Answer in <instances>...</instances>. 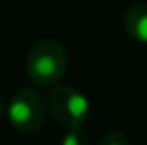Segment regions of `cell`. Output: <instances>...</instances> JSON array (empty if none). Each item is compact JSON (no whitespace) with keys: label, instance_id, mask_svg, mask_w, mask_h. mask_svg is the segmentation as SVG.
<instances>
[{"label":"cell","instance_id":"cell-5","mask_svg":"<svg viewBox=\"0 0 147 145\" xmlns=\"http://www.w3.org/2000/svg\"><path fill=\"white\" fill-rule=\"evenodd\" d=\"M61 145H90V138L82 128H67L61 138Z\"/></svg>","mask_w":147,"mask_h":145},{"label":"cell","instance_id":"cell-1","mask_svg":"<svg viewBox=\"0 0 147 145\" xmlns=\"http://www.w3.org/2000/svg\"><path fill=\"white\" fill-rule=\"evenodd\" d=\"M24 67L36 86H54L63 78L67 69L65 48L54 39H41L30 48Z\"/></svg>","mask_w":147,"mask_h":145},{"label":"cell","instance_id":"cell-4","mask_svg":"<svg viewBox=\"0 0 147 145\" xmlns=\"http://www.w3.org/2000/svg\"><path fill=\"white\" fill-rule=\"evenodd\" d=\"M125 30L134 41L147 45V4H136L125 13Z\"/></svg>","mask_w":147,"mask_h":145},{"label":"cell","instance_id":"cell-2","mask_svg":"<svg viewBox=\"0 0 147 145\" xmlns=\"http://www.w3.org/2000/svg\"><path fill=\"white\" fill-rule=\"evenodd\" d=\"M49 110L65 128H78L90 119L91 106L86 93L73 86H58L49 95Z\"/></svg>","mask_w":147,"mask_h":145},{"label":"cell","instance_id":"cell-3","mask_svg":"<svg viewBox=\"0 0 147 145\" xmlns=\"http://www.w3.org/2000/svg\"><path fill=\"white\" fill-rule=\"evenodd\" d=\"M7 121L17 132L30 134L39 130L45 121V102L36 89H17L7 104Z\"/></svg>","mask_w":147,"mask_h":145},{"label":"cell","instance_id":"cell-6","mask_svg":"<svg viewBox=\"0 0 147 145\" xmlns=\"http://www.w3.org/2000/svg\"><path fill=\"white\" fill-rule=\"evenodd\" d=\"M99 145H130V143H129V138H127L123 132H119V130H110L102 140H100Z\"/></svg>","mask_w":147,"mask_h":145}]
</instances>
